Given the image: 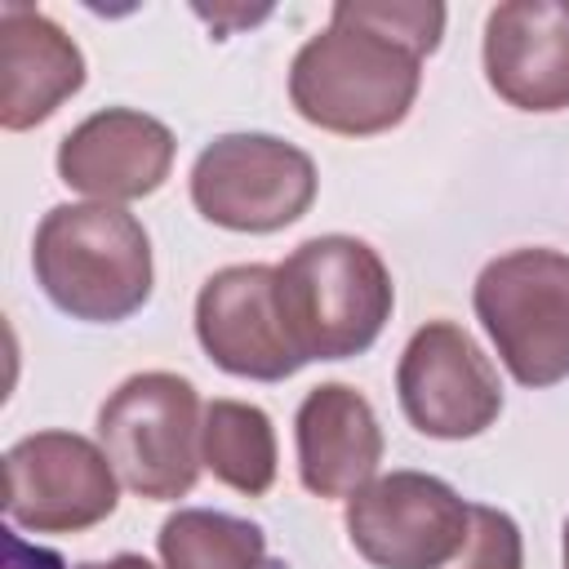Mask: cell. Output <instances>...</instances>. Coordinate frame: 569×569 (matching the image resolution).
Segmentation results:
<instances>
[{
  "label": "cell",
  "instance_id": "4fadbf2b",
  "mask_svg": "<svg viewBox=\"0 0 569 569\" xmlns=\"http://www.w3.org/2000/svg\"><path fill=\"white\" fill-rule=\"evenodd\" d=\"M293 440L298 480L316 498H351L378 476L382 427L373 405L347 382H320L302 396Z\"/></svg>",
  "mask_w": 569,
  "mask_h": 569
},
{
  "label": "cell",
  "instance_id": "d6986e66",
  "mask_svg": "<svg viewBox=\"0 0 569 569\" xmlns=\"http://www.w3.org/2000/svg\"><path fill=\"white\" fill-rule=\"evenodd\" d=\"M4 569H67L58 551L49 547H31L18 533H4Z\"/></svg>",
  "mask_w": 569,
  "mask_h": 569
},
{
  "label": "cell",
  "instance_id": "2e32d148",
  "mask_svg": "<svg viewBox=\"0 0 569 569\" xmlns=\"http://www.w3.org/2000/svg\"><path fill=\"white\" fill-rule=\"evenodd\" d=\"M160 565L164 569H267V538L253 520L182 507L160 525Z\"/></svg>",
  "mask_w": 569,
  "mask_h": 569
},
{
  "label": "cell",
  "instance_id": "ac0fdd59",
  "mask_svg": "<svg viewBox=\"0 0 569 569\" xmlns=\"http://www.w3.org/2000/svg\"><path fill=\"white\" fill-rule=\"evenodd\" d=\"M449 569H525L520 525L498 507L471 502V529Z\"/></svg>",
  "mask_w": 569,
  "mask_h": 569
},
{
  "label": "cell",
  "instance_id": "6da1fadb",
  "mask_svg": "<svg viewBox=\"0 0 569 569\" xmlns=\"http://www.w3.org/2000/svg\"><path fill=\"white\" fill-rule=\"evenodd\" d=\"M36 284L71 320L116 325L142 311L151 298V236L147 227L102 200L53 204L31 244Z\"/></svg>",
  "mask_w": 569,
  "mask_h": 569
},
{
  "label": "cell",
  "instance_id": "5b68a950",
  "mask_svg": "<svg viewBox=\"0 0 569 569\" xmlns=\"http://www.w3.org/2000/svg\"><path fill=\"white\" fill-rule=\"evenodd\" d=\"M476 316L520 387L569 378V253L511 249L476 276Z\"/></svg>",
  "mask_w": 569,
  "mask_h": 569
},
{
  "label": "cell",
  "instance_id": "8992f818",
  "mask_svg": "<svg viewBox=\"0 0 569 569\" xmlns=\"http://www.w3.org/2000/svg\"><path fill=\"white\" fill-rule=\"evenodd\" d=\"M316 200V164L276 133H222L191 164V204L240 236L293 227Z\"/></svg>",
  "mask_w": 569,
  "mask_h": 569
},
{
  "label": "cell",
  "instance_id": "7a4b0ae2",
  "mask_svg": "<svg viewBox=\"0 0 569 569\" xmlns=\"http://www.w3.org/2000/svg\"><path fill=\"white\" fill-rule=\"evenodd\" d=\"M276 293L284 329L307 365L369 351L396 307L387 262L356 236L302 240L276 267Z\"/></svg>",
  "mask_w": 569,
  "mask_h": 569
},
{
  "label": "cell",
  "instance_id": "ffe728a7",
  "mask_svg": "<svg viewBox=\"0 0 569 569\" xmlns=\"http://www.w3.org/2000/svg\"><path fill=\"white\" fill-rule=\"evenodd\" d=\"M76 569H156V565L142 560V556H133V551H124V556H111V560H84Z\"/></svg>",
  "mask_w": 569,
  "mask_h": 569
},
{
  "label": "cell",
  "instance_id": "30bf717a",
  "mask_svg": "<svg viewBox=\"0 0 569 569\" xmlns=\"http://www.w3.org/2000/svg\"><path fill=\"white\" fill-rule=\"evenodd\" d=\"M196 338H200L204 356L231 378L280 382L307 365L284 329L276 267H267V262L222 267L200 284Z\"/></svg>",
  "mask_w": 569,
  "mask_h": 569
},
{
  "label": "cell",
  "instance_id": "9a60e30c",
  "mask_svg": "<svg viewBox=\"0 0 569 569\" xmlns=\"http://www.w3.org/2000/svg\"><path fill=\"white\" fill-rule=\"evenodd\" d=\"M200 462L204 471L244 493L262 498L276 485V427L249 400H209L200 418Z\"/></svg>",
  "mask_w": 569,
  "mask_h": 569
},
{
  "label": "cell",
  "instance_id": "277c9868",
  "mask_svg": "<svg viewBox=\"0 0 569 569\" xmlns=\"http://www.w3.org/2000/svg\"><path fill=\"white\" fill-rule=\"evenodd\" d=\"M200 396L182 373L147 369L124 378L98 409V445L116 476L151 502L187 498L200 476Z\"/></svg>",
  "mask_w": 569,
  "mask_h": 569
},
{
  "label": "cell",
  "instance_id": "ba28073f",
  "mask_svg": "<svg viewBox=\"0 0 569 569\" xmlns=\"http://www.w3.org/2000/svg\"><path fill=\"white\" fill-rule=\"evenodd\" d=\"M120 502L107 449L76 431H36L4 453V516L31 533H80Z\"/></svg>",
  "mask_w": 569,
  "mask_h": 569
},
{
  "label": "cell",
  "instance_id": "44dd1931",
  "mask_svg": "<svg viewBox=\"0 0 569 569\" xmlns=\"http://www.w3.org/2000/svg\"><path fill=\"white\" fill-rule=\"evenodd\" d=\"M565 569H569V520H565Z\"/></svg>",
  "mask_w": 569,
  "mask_h": 569
},
{
  "label": "cell",
  "instance_id": "52a82bcc",
  "mask_svg": "<svg viewBox=\"0 0 569 569\" xmlns=\"http://www.w3.org/2000/svg\"><path fill=\"white\" fill-rule=\"evenodd\" d=\"M351 547L373 569H449L471 529V502L427 471L373 476L342 511Z\"/></svg>",
  "mask_w": 569,
  "mask_h": 569
},
{
  "label": "cell",
  "instance_id": "3957f363",
  "mask_svg": "<svg viewBox=\"0 0 569 569\" xmlns=\"http://www.w3.org/2000/svg\"><path fill=\"white\" fill-rule=\"evenodd\" d=\"M418 84L422 58L342 18H329V27L311 36L289 67L293 111L307 124L342 138L396 129L409 116Z\"/></svg>",
  "mask_w": 569,
  "mask_h": 569
},
{
  "label": "cell",
  "instance_id": "8fae6325",
  "mask_svg": "<svg viewBox=\"0 0 569 569\" xmlns=\"http://www.w3.org/2000/svg\"><path fill=\"white\" fill-rule=\"evenodd\" d=\"M173 151L178 142L164 120L133 107H107L58 142V178L89 200L124 204L164 187Z\"/></svg>",
  "mask_w": 569,
  "mask_h": 569
},
{
  "label": "cell",
  "instance_id": "5bb4252c",
  "mask_svg": "<svg viewBox=\"0 0 569 569\" xmlns=\"http://www.w3.org/2000/svg\"><path fill=\"white\" fill-rule=\"evenodd\" d=\"M84 84L80 44L40 9H0V124L9 133L44 124Z\"/></svg>",
  "mask_w": 569,
  "mask_h": 569
},
{
  "label": "cell",
  "instance_id": "9c48e42d",
  "mask_svg": "<svg viewBox=\"0 0 569 569\" xmlns=\"http://www.w3.org/2000/svg\"><path fill=\"white\" fill-rule=\"evenodd\" d=\"M400 409L431 440H471L502 413V382L476 338L453 320H427L400 351Z\"/></svg>",
  "mask_w": 569,
  "mask_h": 569
},
{
  "label": "cell",
  "instance_id": "e0dca14e",
  "mask_svg": "<svg viewBox=\"0 0 569 569\" xmlns=\"http://www.w3.org/2000/svg\"><path fill=\"white\" fill-rule=\"evenodd\" d=\"M333 18L378 31L391 44L409 49L413 58L436 53L440 36H445V4H436V0H338Z\"/></svg>",
  "mask_w": 569,
  "mask_h": 569
},
{
  "label": "cell",
  "instance_id": "7c38bea8",
  "mask_svg": "<svg viewBox=\"0 0 569 569\" xmlns=\"http://www.w3.org/2000/svg\"><path fill=\"white\" fill-rule=\"evenodd\" d=\"M485 80L516 111L569 107V4L511 0L485 18Z\"/></svg>",
  "mask_w": 569,
  "mask_h": 569
}]
</instances>
